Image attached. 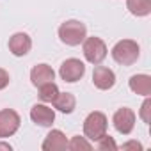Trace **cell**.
<instances>
[{"label":"cell","instance_id":"obj_1","mask_svg":"<svg viewBox=\"0 0 151 151\" xmlns=\"http://www.w3.org/2000/svg\"><path fill=\"white\" fill-rule=\"evenodd\" d=\"M112 59L121 64V66H132L137 62L139 55H140V46L137 45V41L133 39H121L114 45L112 48Z\"/></svg>","mask_w":151,"mask_h":151},{"label":"cell","instance_id":"obj_2","mask_svg":"<svg viewBox=\"0 0 151 151\" xmlns=\"http://www.w3.org/2000/svg\"><path fill=\"white\" fill-rule=\"evenodd\" d=\"M59 37L68 46H78L87 37V27L78 20H68L59 27Z\"/></svg>","mask_w":151,"mask_h":151},{"label":"cell","instance_id":"obj_3","mask_svg":"<svg viewBox=\"0 0 151 151\" xmlns=\"http://www.w3.org/2000/svg\"><path fill=\"white\" fill-rule=\"evenodd\" d=\"M107 128H109V121H107V116L100 110H94L91 112L86 119H84V135L89 139V140H98L100 137H103L107 133Z\"/></svg>","mask_w":151,"mask_h":151},{"label":"cell","instance_id":"obj_4","mask_svg":"<svg viewBox=\"0 0 151 151\" xmlns=\"http://www.w3.org/2000/svg\"><path fill=\"white\" fill-rule=\"evenodd\" d=\"M82 50H84V57L89 64H101L107 57V45L101 37H86L82 41Z\"/></svg>","mask_w":151,"mask_h":151},{"label":"cell","instance_id":"obj_5","mask_svg":"<svg viewBox=\"0 0 151 151\" xmlns=\"http://www.w3.org/2000/svg\"><path fill=\"white\" fill-rule=\"evenodd\" d=\"M59 75H60V78L68 84H75V82H78L84 75H86V64L80 60V59H66L60 68H59Z\"/></svg>","mask_w":151,"mask_h":151},{"label":"cell","instance_id":"obj_6","mask_svg":"<svg viewBox=\"0 0 151 151\" xmlns=\"http://www.w3.org/2000/svg\"><path fill=\"white\" fill-rule=\"evenodd\" d=\"M22 124V119L16 110L13 109H2L0 110V139L13 137Z\"/></svg>","mask_w":151,"mask_h":151},{"label":"cell","instance_id":"obj_7","mask_svg":"<svg viewBox=\"0 0 151 151\" xmlns=\"http://www.w3.org/2000/svg\"><path fill=\"white\" fill-rule=\"evenodd\" d=\"M112 123H114V128L121 135H130L135 128V112L128 107H121L114 112Z\"/></svg>","mask_w":151,"mask_h":151},{"label":"cell","instance_id":"obj_8","mask_svg":"<svg viewBox=\"0 0 151 151\" xmlns=\"http://www.w3.org/2000/svg\"><path fill=\"white\" fill-rule=\"evenodd\" d=\"M93 84L100 91H109L116 86V73L107 66L96 64V68L93 71Z\"/></svg>","mask_w":151,"mask_h":151},{"label":"cell","instance_id":"obj_9","mask_svg":"<svg viewBox=\"0 0 151 151\" xmlns=\"http://www.w3.org/2000/svg\"><path fill=\"white\" fill-rule=\"evenodd\" d=\"M9 52L16 57H23L30 52L32 48V39L27 32H16L9 37Z\"/></svg>","mask_w":151,"mask_h":151},{"label":"cell","instance_id":"obj_10","mask_svg":"<svg viewBox=\"0 0 151 151\" xmlns=\"http://www.w3.org/2000/svg\"><path fill=\"white\" fill-rule=\"evenodd\" d=\"M30 119L39 126H52L55 121V110L45 103H36L30 109Z\"/></svg>","mask_w":151,"mask_h":151},{"label":"cell","instance_id":"obj_11","mask_svg":"<svg viewBox=\"0 0 151 151\" xmlns=\"http://www.w3.org/2000/svg\"><path fill=\"white\" fill-rule=\"evenodd\" d=\"M53 80H55V71L48 64H36L30 69V82L36 87H39L46 82H53Z\"/></svg>","mask_w":151,"mask_h":151},{"label":"cell","instance_id":"obj_12","mask_svg":"<svg viewBox=\"0 0 151 151\" xmlns=\"http://www.w3.org/2000/svg\"><path fill=\"white\" fill-rule=\"evenodd\" d=\"M41 147H43V151H62L68 147V139L60 130H52L45 137Z\"/></svg>","mask_w":151,"mask_h":151},{"label":"cell","instance_id":"obj_13","mask_svg":"<svg viewBox=\"0 0 151 151\" xmlns=\"http://www.w3.org/2000/svg\"><path fill=\"white\" fill-rule=\"evenodd\" d=\"M132 93L135 94H140V96H151V77L149 75H133L128 82Z\"/></svg>","mask_w":151,"mask_h":151},{"label":"cell","instance_id":"obj_14","mask_svg":"<svg viewBox=\"0 0 151 151\" xmlns=\"http://www.w3.org/2000/svg\"><path fill=\"white\" fill-rule=\"evenodd\" d=\"M52 105L62 114H71L75 109H77V98H75L71 93H59L57 98L52 101Z\"/></svg>","mask_w":151,"mask_h":151},{"label":"cell","instance_id":"obj_15","mask_svg":"<svg viewBox=\"0 0 151 151\" xmlns=\"http://www.w3.org/2000/svg\"><path fill=\"white\" fill-rule=\"evenodd\" d=\"M126 9L137 18L147 16L151 13V0H126Z\"/></svg>","mask_w":151,"mask_h":151},{"label":"cell","instance_id":"obj_16","mask_svg":"<svg viewBox=\"0 0 151 151\" xmlns=\"http://www.w3.org/2000/svg\"><path fill=\"white\" fill-rule=\"evenodd\" d=\"M37 89H39V100H41L43 103H52V101L57 98V94L60 93L55 82H46V84L39 86Z\"/></svg>","mask_w":151,"mask_h":151},{"label":"cell","instance_id":"obj_17","mask_svg":"<svg viewBox=\"0 0 151 151\" xmlns=\"http://www.w3.org/2000/svg\"><path fill=\"white\" fill-rule=\"evenodd\" d=\"M68 149H71V151H80V149L89 151V149H93V144L87 140V137L75 135V137H71V140H68Z\"/></svg>","mask_w":151,"mask_h":151},{"label":"cell","instance_id":"obj_18","mask_svg":"<svg viewBox=\"0 0 151 151\" xmlns=\"http://www.w3.org/2000/svg\"><path fill=\"white\" fill-rule=\"evenodd\" d=\"M96 147L98 149H101V151H116L117 149V144H116V140H114V137H110V135H103V137H100L98 140H96Z\"/></svg>","mask_w":151,"mask_h":151},{"label":"cell","instance_id":"obj_19","mask_svg":"<svg viewBox=\"0 0 151 151\" xmlns=\"http://www.w3.org/2000/svg\"><path fill=\"white\" fill-rule=\"evenodd\" d=\"M139 117H140V119H142L146 124H149V123H151V100H149V96H146L144 103L140 105Z\"/></svg>","mask_w":151,"mask_h":151},{"label":"cell","instance_id":"obj_20","mask_svg":"<svg viewBox=\"0 0 151 151\" xmlns=\"http://www.w3.org/2000/svg\"><path fill=\"white\" fill-rule=\"evenodd\" d=\"M9 82H11L9 73H7L4 68H0V91H2V89H6V87L9 86Z\"/></svg>","mask_w":151,"mask_h":151},{"label":"cell","instance_id":"obj_21","mask_svg":"<svg viewBox=\"0 0 151 151\" xmlns=\"http://www.w3.org/2000/svg\"><path fill=\"white\" fill-rule=\"evenodd\" d=\"M121 149H142V144L137 140H130V142H124L121 146Z\"/></svg>","mask_w":151,"mask_h":151},{"label":"cell","instance_id":"obj_22","mask_svg":"<svg viewBox=\"0 0 151 151\" xmlns=\"http://www.w3.org/2000/svg\"><path fill=\"white\" fill-rule=\"evenodd\" d=\"M0 149H9V151H11L13 147H11V144H6V142H0Z\"/></svg>","mask_w":151,"mask_h":151}]
</instances>
